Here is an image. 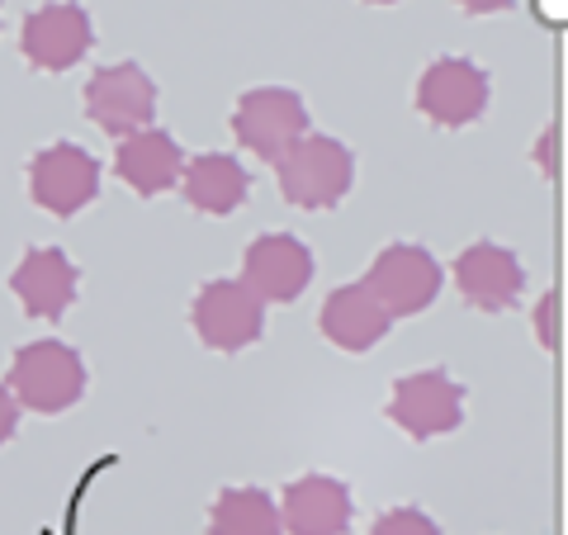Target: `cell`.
<instances>
[{
  "label": "cell",
  "mask_w": 568,
  "mask_h": 535,
  "mask_svg": "<svg viewBox=\"0 0 568 535\" xmlns=\"http://www.w3.org/2000/svg\"><path fill=\"white\" fill-rule=\"evenodd\" d=\"M280 194L294 209H332L346 200L355 181V157L342 138L327 133H304L294 148L280 152Z\"/></svg>",
  "instance_id": "1"
},
{
  "label": "cell",
  "mask_w": 568,
  "mask_h": 535,
  "mask_svg": "<svg viewBox=\"0 0 568 535\" xmlns=\"http://www.w3.org/2000/svg\"><path fill=\"white\" fill-rule=\"evenodd\" d=\"M10 394L39 417H58L85 394V361L62 342H29L10 361Z\"/></svg>",
  "instance_id": "2"
},
{
  "label": "cell",
  "mask_w": 568,
  "mask_h": 535,
  "mask_svg": "<svg viewBox=\"0 0 568 535\" xmlns=\"http://www.w3.org/2000/svg\"><path fill=\"white\" fill-rule=\"evenodd\" d=\"M100 194V162L81 142H52L29 162V200L52 219H77Z\"/></svg>",
  "instance_id": "3"
},
{
  "label": "cell",
  "mask_w": 568,
  "mask_h": 535,
  "mask_svg": "<svg viewBox=\"0 0 568 535\" xmlns=\"http://www.w3.org/2000/svg\"><path fill=\"white\" fill-rule=\"evenodd\" d=\"M233 133L242 148H252L265 162H280V152L308 133V104L298 91H284V85H256V91L237 100Z\"/></svg>",
  "instance_id": "4"
},
{
  "label": "cell",
  "mask_w": 568,
  "mask_h": 535,
  "mask_svg": "<svg viewBox=\"0 0 568 535\" xmlns=\"http://www.w3.org/2000/svg\"><path fill=\"white\" fill-rule=\"evenodd\" d=\"M440 265L436 256L417 242H394L369 261V275L365 284L375 290V299L384 303L394 317H413L422 309H432L436 294H440Z\"/></svg>",
  "instance_id": "5"
},
{
  "label": "cell",
  "mask_w": 568,
  "mask_h": 535,
  "mask_svg": "<svg viewBox=\"0 0 568 535\" xmlns=\"http://www.w3.org/2000/svg\"><path fill=\"white\" fill-rule=\"evenodd\" d=\"M85 114L110 138H129L138 129H152L156 114V85L138 62H110L100 67L85 85Z\"/></svg>",
  "instance_id": "6"
},
{
  "label": "cell",
  "mask_w": 568,
  "mask_h": 535,
  "mask_svg": "<svg viewBox=\"0 0 568 535\" xmlns=\"http://www.w3.org/2000/svg\"><path fill=\"white\" fill-rule=\"evenodd\" d=\"M388 417L417 441L446 436L465 422V388H459L446 370L403 374L394 384V398H388Z\"/></svg>",
  "instance_id": "7"
},
{
  "label": "cell",
  "mask_w": 568,
  "mask_h": 535,
  "mask_svg": "<svg viewBox=\"0 0 568 535\" xmlns=\"http://www.w3.org/2000/svg\"><path fill=\"white\" fill-rule=\"evenodd\" d=\"M417 110L440 129H469L488 110V77L469 58H436L417 81Z\"/></svg>",
  "instance_id": "8"
},
{
  "label": "cell",
  "mask_w": 568,
  "mask_h": 535,
  "mask_svg": "<svg viewBox=\"0 0 568 535\" xmlns=\"http://www.w3.org/2000/svg\"><path fill=\"white\" fill-rule=\"evenodd\" d=\"M95 43V24L77 0H52L24 14L20 48L39 71H71Z\"/></svg>",
  "instance_id": "9"
},
{
  "label": "cell",
  "mask_w": 568,
  "mask_h": 535,
  "mask_svg": "<svg viewBox=\"0 0 568 535\" xmlns=\"http://www.w3.org/2000/svg\"><path fill=\"white\" fill-rule=\"evenodd\" d=\"M265 327V303L242 280H209L194 299V332L209 351H246Z\"/></svg>",
  "instance_id": "10"
},
{
  "label": "cell",
  "mask_w": 568,
  "mask_h": 535,
  "mask_svg": "<svg viewBox=\"0 0 568 535\" xmlns=\"http://www.w3.org/2000/svg\"><path fill=\"white\" fill-rule=\"evenodd\" d=\"M308 280H313V252L290 233H265L242 256V284L261 303H290L308 290Z\"/></svg>",
  "instance_id": "11"
},
{
  "label": "cell",
  "mask_w": 568,
  "mask_h": 535,
  "mask_svg": "<svg viewBox=\"0 0 568 535\" xmlns=\"http://www.w3.org/2000/svg\"><path fill=\"white\" fill-rule=\"evenodd\" d=\"M351 488L332 474H304L284 488L280 503V531L290 535H346L351 526Z\"/></svg>",
  "instance_id": "12"
},
{
  "label": "cell",
  "mask_w": 568,
  "mask_h": 535,
  "mask_svg": "<svg viewBox=\"0 0 568 535\" xmlns=\"http://www.w3.org/2000/svg\"><path fill=\"white\" fill-rule=\"evenodd\" d=\"M10 290L24 303L29 317L58 323L71 309V299H77V265L67 261L62 246H29L24 261L10 275Z\"/></svg>",
  "instance_id": "13"
},
{
  "label": "cell",
  "mask_w": 568,
  "mask_h": 535,
  "mask_svg": "<svg viewBox=\"0 0 568 535\" xmlns=\"http://www.w3.org/2000/svg\"><path fill=\"white\" fill-rule=\"evenodd\" d=\"M455 284H459V294H465L474 309H484V313H503L517 303L521 294V284H526V271H521V261L517 252H507V246H497V242H474L459 252L455 261Z\"/></svg>",
  "instance_id": "14"
},
{
  "label": "cell",
  "mask_w": 568,
  "mask_h": 535,
  "mask_svg": "<svg viewBox=\"0 0 568 535\" xmlns=\"http://www.w3.org/2000/svg\"><path fill=\"white\" fill-rule=\"evenodd\" d=\"M317 323H323V336L332 346H342L351 355H365L369 346H379L388 336L394 313H388L384 303L375 299V290L361 280V284H342V290H332Z\"/></svg>",
  "instance_id": "15"
},
{
  "label": "cell",
  "mask_w": 568,
  "mask_h": 535,
  "mask_svg": "<svg viewBox=\"0 0 568 535\" xmlns=\"http://www.w3.org/2000/svg\"><path fill=\"white\" fill-rule=\"evenodd\" d=\"M181 166H185V152L181 142L162 129H138L119 142V157H114V171L129 181L142 200H152V194L171 190L181 181Z\"/></svg>",
  "instance_id": "16"
},
{
  "label": "cell",
  "mask_w": 568,
  "mask_h": 535,
  "mask_svg": "<svg viewBox=\"0 0 568 535\" xmlns=\"http://www.w3.org/2000/svg\"><path fill=\"white\" fill-rule=\"evenodd\" d=\"M181 194H185L190 209L223 219V213H237L246 204V194H252V175H246V166L237 162V157L204 152V157H194V162L181 166Z\"/></svg>",
  "instance_id": "17"
},
{
  "label": "cell",
  "mask_w": 568,
  "mask_h": 535,
  "mask_svg": "<svg viewBox=\"0 0 568 535\" xmlns=\"http://www.w3.org/2000/svg\"><path fill=\"white\" fill-rule=\"evenodd\" d=\"M209 535H280V507L261 488H227L213 497Z\"/></svg>",
  "instance_id": "18"
},
{
  "label": "cell",
  "mask_w": 568,
  "mask_h": 535,
  "mask_svg": "<svg viewBox=\"0 0 568 535\" xmlns=\"http://www.w3.org/2000/svg\"><path fill=\"white\" fill-rule=\"evenodd\" d=\"M369 535H440V526L422 507H394V512L379 516Z\"/></svg>",
  "instance_id": "19"
},
{
  "label": "cell",
  "mask_w": 568,
  "mask_h": 535,
  "mask_svg": "<svg viewBox=\"0 0 568 535\" xmlns=\"http://www.w3.org/2000/svg\"><path fill=\"white\" fill-rule=\"evenodd\" d=\"M559 294L555 290H549L540 303H536V332H540V346L545 351H555V342H559Z\"/></svg>",
  "instance_id": "20"
},
{
  "label": "cell",
  "mask_w": 568,
  "mask_h": 535,
  "mask_svg": "<svg viewBox=\"0 0 568 535\" xmlns=\"http://www.w3.org/2000/svg\"><path fill=\"white\" fill-rule=\"evenodd\" d=\"M14 432H20V403H14L10 384H0V445L14 441Z\"/></svg>",
  "instance_id": "21"
},
{
  "label": "cell",
  "mask_w": 568,
  "mask_h": 535,
  "mask_svg": "<svg viewBox=\"0 0 568 535\" xmlns=\"http://www.w3.org/2000/svg\"><path fill=\"white\" fill-rule=\"evenodd\" d=\"M465 14H503V10H511L517 0H455Z\"/></svg>",
  "instance_id": "22"
},
{
  "label": "cell",
  "mask_w": 568,
  "mask_h": 535,
  "mask_svg": "<svg viewBox=\"0 0 568 535\" xmlns=\"http://www.w3.org/2000/svg\"><path fill=\"white\" fill-rule=\"evenodd\" d=\"M555 142H559V129H545L540 142H536V157H540V166L555 175Z\"/></svg>",
  "instance_id": "23"
},
{
  "label": "cell",
  "mask_w": 568,
  "mask_h": 535,
  "mask_svg": "<svg viewBox=\"0 0 568 535\" xmlns=\"http://www.w3.org/2000/svg\"><path fill=\"white\" fill-rule=\"evenodd\" d=\"M369 6H394V0H369Z\"/></svg>",
  "instance_id": "24"
}]
</instances>
